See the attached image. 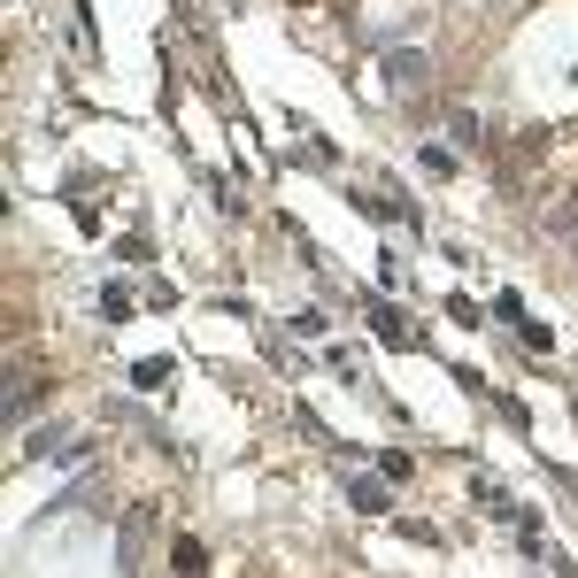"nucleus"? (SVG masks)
I'll return each instance as SVG.
<instances>
[{"instance_id": "obj_1", "label": "nucleus", "mask_w": 578, "mask_h": 578, "mask_svg": "<svg viewBox=\"0 0 578 578\" xmlns=\"http://www.w3.org/2000/svg\"><path fill=\"white\" fill-rule=\"evenodd\" d=\"M363 316L378 324V340H386V348H417V332H409V316H401L393 301H363Z\"/></svg>"}, {"instance_id": "obj_2", "label": "nucleus", "mask_w": 578, "mask_h": 578, "mask_svg": "<svg viewBox=\"0 0 578 578\" xmlns=\"http://www.w3.org/2000/svg\"><path fill=\"white\" fill-rule=\"evenodd\" d=\"M348 502H355L363 517H386V486H378V478H355V486H348Z\"/></svg>"}, {"instance_id": "obj_3", "label": "nucleus", "mask_w": 578, "mask_h": 578, "mask_svg": "<svg viewBox=\"0 0 578 578\" xmlns=\"http://www.w3.org/2000/svg\"><path fill=\"white\" fill-rule=\"evenodd\" d=\"M393 77H401V86H417V77H425V54H409V47H401V54H393Z\"/></svg>"}, {"instance_id": "obj_4", "label": "nucleus", "mask_w": 578, "mask_h": 578, "mask_svg": "<svg viewBox=\"0 0 578 578\" xmlns=\"http://www.w3.org/2000/svg\"><path fill=\"white\" fill-rule=\"evenodd\" d=\"M548 224H555V231H578V193H570V201H563V209H555Z\"/></svg>"}]
</instances>
